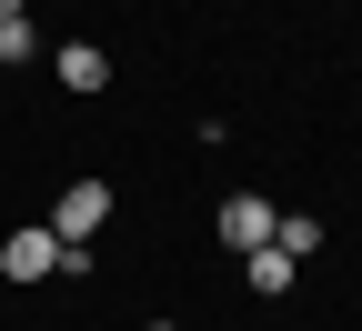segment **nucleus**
<instances>
[{
	"instance_id": "1",
	"label": "nucleus",
	"mask_w": 362,
	"mask_h": 331,
	"mask_svg": "<svg viewBox=\"0 0 362 331\" xmlns=\"http://www.w3.org/2000/svg\"><path fill=\"white\" fill-rule=\"evenodd\" d=\"M101 221H111V181H71L61 211H51V241H90Z\"/></svg>"
},
{
	"instance_id": "2",
	"label": "nucleus",
	"mask_w": 362,
	"mask_h": 331,
	"mask_svg": "<svg viewBox=\"0 0 362 331\" xmlns=\"http://www.w3.org/2000/svg\"><path fill=\"white\" fill-rule=\"evenodd\" d=\"M0 271H11V281H51V271H61V241H51V221L11 231V241H0Z\"/></svg>"
},
{
	"instance_id": "3",
	"label": "nucleus",
	"mask_w": 362,
	"mask_h": 331,
	"mask_svg": "<svg viewBox=\"0 0 362 331\" xmlns=\"http://www.w3.org/2000/svg\"><path fill=\"white\" fill-rule=\"evenodd\" d=\"M272 221H282L272 201H252V191H232V201H221V241H232V251H272Z\"/></svg>"
},
{
	"instance_id": "4",
	"label": "nucleus",
	"mask_w": 362,
	"mask_h": 331,
	"mask_svg": "<svg viewBox=\"0 0 362 331\" xmlns=\"http://www.w3.org/2000/svg\"><path fill=\"white\" fill-rule=\"evenodd\" d=\"M272 251H292V261L322 251V221H312V211H282V221H272Z\"/></svg>"
},
{
	"instance_id": "5",
	"label": "nucleus",
	"mask_w": 362,
	"mask_h": 331,
	"mask_svg": "<svg viewBox=\"0 0 362 331\" xmlns=\"http://www.w3.org/2000/svg\"><path fill=\"white\" fill-rule=\"evenodd\" d=\"M21 61H40V30L21 11H0V71H21Z\"/></svg>"
},
{
	"instance_id": "6",
	"label": "nucleus",
	"mask_w": 362,
	"mask_h": 331,
	"mask_svg": "<svg viewBox=\"0 0 362 331\" xmlns=\"http://www.w3.org/2000/svg\"><path fill=\"white\" fill-rule=\"evenodd\" d=\"M292 271H302L292 251H252V291H262V301H282V291H292Z\"/></svg>"
},
{
	"instance_id": "7",
	"label": "nucleus",
	"mask_w": 362,
	"mask_h": 331,
	"mask_svg": "<svg viewBox=\"0 0 362 331\" xmlns=\"http://www.w3.org/2000/svg\"><path fill=\"white\" fill-rule=\"evenodd\" d=\"M61 80H71V90H101V80H111V61L90 51V40H71V51H61Z\"/></svg>"
},
{
	"instance_id": "8",
	"label": "nucleus",
	"mask_w": 362,
	"mask_h": 331,
	"mask_svg": "<svg viewBox=\"0 0 362 331\" xmlns=\"http://www.w3.org/2000/svg\"><path fill=\"white\" fill-rule=\"evenodd\" d=\"M0 11H30V0H0Z\"/></svg>"
},
{
	"instance_id": "9",
	"label": "nucleus",
	"mask_w": 362,
	"mask_h": 331,
	"mask_svg": "<svg viewBox=\"0 0 362 331\" xmlns=\"http://www.w3.org/2000/svg\"><path fill=\"white\" fill-rule=\"evenodd\" d=\"M151 331H171V321H151Z\"/></svg>"
}]
</instances>
